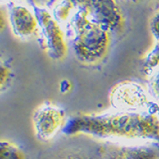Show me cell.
Here are the masks:
<instances>
[{
  "label": "cell",
  "mask_w": 159,
  "mask_h": 159,
  "mask_svg": "<svg viewBox=\"0 0 159 159\" xmlns=\"http://www.w3.org/2000/svg\"><path fill=\"white\" fill-rule=\"evenodd\" d=\"M63 132L66 135L87 134L103 139L159 143V114L119 111L101 114L79 113L68 119Z\"/></svg>",
  "instance_id": "1"
},
{
  "label": "cell",
  "mask_w": 159,
  "mask_h": 159,
  "mask_svg": "<svg viewBox=\"0 0 159 159\" xmlns=\"http://www.w3.org/2000/svg\"><path fill=\"white\" fill-rule=\"evenodd\" d=\"M67 37L75 57L84 65H94L107 56L111 43V34L94 24L81 2L67 23Z\"/></svg>",
  "instance_id": "2"
},
{
  "label": "cell",
  "mask_w": 159,
  "mask_h": 159,
  "mask_svg": "<svg viewBox=\"0 0 159 159\" xmlns=\"http://www.w3.org/2000/svg\"><path fill=\"white\" fill-rule=\"evenodd\" d=\"M109 102L116 111L159 114V106L151 98L148 89L133 81L116 84L109 92Z\"/></svg>",
  "instance_id": "3"
},
{
  "label": "cell",
  "mask_w": 159,
  "mask_h": 159,
  "mask_svg": "<svg viewBox=\"0 0 159 159\" xmlns=\"http://www.w3.org/2000/svg\"><path fill=\"white\" fill-rule=\"evenodd\" d=\"M39 21V30L41 31L47 54L53 60H63L68 53L66 34L50 10L32 3Z\"/></svg>",
  "instance_id": "4"
},
{
  "label": "cell",
  "mask_w": 159,
  "mask_h": 159,
  "mask_svg": "<svg viewBox=\"0 0 159 159\" xmlns=\"http://www.w3.org/2000/svg\"><path fill=\"white\" fill-rule=\"evenodd\" d=\"M88 14V17L98 26L108 33L117 34L125 26V19L121 8L116 1L102 0V1L81 2Z\"/></svg>",
  "instance_id": "5"
},
{
  "label": "cell",
  "mask_w": 159,
  "mask_h": 159,
  "mask_svg": "<svg viewBox=\"0 0 159 159\" xmlns=\"http://www.w3.org/2000/svg\"><path fill=\"white\" fill-rule=\"evenodd\" d=\"M66 112L53 103L41 104L33 114V128L36 137L41 141H48L63 130L67 123Z\"/></svg>",
  "instance_id": "6"
},
{
  "label": "cell",
  "mask_w": 159,
  "mask_h": 159,
  "mask_svg": "<svg viewBox=\"0 0 159 159\" xmlns=\"http://www.w3.org/2000/svg\"><path fill=\"white\" fill-rule=\"evenodd\" d=\"M9 24L13 34L19 38H29L39 30V21L33 7L23 3L8 5Z\"/></svg>",
  "instance_id": "7"
},
{
  "label": "cell",
  "mask_w": 159,
  "mask_h": 159,
  "mask_svg": "<svg viewBox=\"0 0 159 159\" xmlns=\"http://www.w3.org/2000/svg\"><path fill=\"white\" fill-rule=\"evenodd\" d=\"M126 159H159V143L121 148Z\"/></svg>",
  "instance_id": "8"
},
{
  "label": "cell",
  "mask_w": 159,
  "mask_h": 159,
  "mask_svg": "<svg viewBox=\"0 0 159 159\" xmlns=\"http://www.w3.org/2000/svg\"><path fill=\"white\" fill-rule=\"evenodd\" d=\"M53 7H51V12L54 18L61 24L68 21L73 15L74 11L76 10L77 3L71 2V1H60V2H54Z\"/></svg>",
  "instance_id": "9"
},
{
  "label": "cell",
  "mask_w": 159,
  "mask_h": 159,
  "mask_svg": "<svg viewBox=\"0 0 159 159\" xmlns=\"http://www.w3.org/2000/svg\"><path fill=\"white\" fill-rule=\"evenodd\" d=\"M157 69H159V42H156L142 61V71L148 76Z\"/></svg>",
  "instance_id": "10"
},
{
  "label": "cell",
  "mask_w": 159,
  "mask_h": 159,
  "mask_svg": "<svg viewBox=\"0 0 159 159\" xmlns=\"http://www.w3.org/2000/svg\"><path fill=\"white\" fill-rule=\"evenodd\" d=\"M0 159H26L21 148L8 140L0 142Z\"/></svg>",
  "instance_id": "11"
},
{
  "label": "cell",
  "mask_w": 159,
  "mask_h": 159,
  "mask_svg": "<svg viewBox=\"0 0 159 159\" xmlns=\"http://www.w3.org/2000/svg\"><path fill=\"white\" fill-rule=\"evenodd\" d=\"M147 89L151 98L156 103H159V69L149 75Z\"/></svg>",
  "instance_id": "12"
},
{
  "label": "cell",
  "mask_w": 159,
  "mask_h": 159,
  "mask_svg": "<svg viewBox=\"0 0 159 159\" xmlns=\"http://www.w3.org/2000/svg\"><path fill=\"white\" fill-rule=\"evenodd\" d=\"M12 81V71L8 65L5 63H1L0 66V87H1V92H4L8 88Z\"/></svg>",
  "instance_id": "13"
},
{
  "label": "cell",
  "mask_w": 159,
  "mask_h": 159,
  "mask_svg": "<svg viewBox=\"0 0 159 159\" xmlns=\"http://www.w3.org/2000/svg\"><path fill=\"white\" fill-rule=\"evenodd\" d=\"M150 32L156 42H159V11L153 15L150 21Z\"/></svg>",
  "instance_id": "14"
},
{
  "label": "cell",
  "mask_w": 159,
  "mask_h": 159,
  "mask_svg": "<svg viewBox=\"0 0 159 159\" xmlns=\"http://www.w3.org/2000/svg\"><path fill=\"white\" fill-rule=\"evenodd\" d=\"M63 159H101V157L93 154H87V153H74L71 155H68Z\"/></svg>",
  "instance_id": "15"
},
{
  "label": "cell",
  "mask_w": 159,
  "mask_h": 159,
  "mask_svg": "<svg viewBox=\"0 0 159 159\" xmlns=\"http://www.w3.org/2000/svg\"><path fill=\"white\" fill-rule=\"evenodd\" d=\"M9 22V16H8V10L5 9V7H0V29L4 30L5 26Z\"/></svg>",
  "instance_id": "16"
},
{
  "label": "cell",
  "mask_w": 159,
  "mask_h": 159,
  "mask_svg": "<svg viewBox=\"0 0 159 159\" xmlns=\"http://www.w3.org/2000/svg\"><path fill=\"white\" fill-rule=\"evenodd\" d=\"M107 159H126V158L122 151V149H120V150L116 151V152L111 153V155H108L107 157Z\"/></svg>",
  "instance_id": "17"
},
{
  "label": "cell",
  "mask_w": 159,
  "mask_h": 159,
  "mask_svg": "<svg viewBox=\"0 0 159 159\" xmlns=\"http://www.w3.org/2000/svg\"><path fill=\"white\" fill-rule=\"evenodd\" d=\"M60 88H61L62 93H66L71 89V83L67 81V80H64V81H62L61 84H60Z\"/></svg>",
  "instance_id": "18"
}]
</instances>
